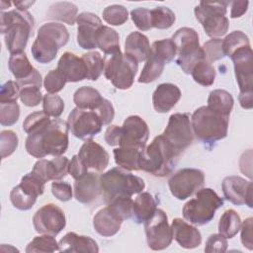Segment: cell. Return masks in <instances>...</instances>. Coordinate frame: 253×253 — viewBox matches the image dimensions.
<instances>
[{
	"mask_svg": "<svg viewBox=\"0 0 253 253\" xmlns=\"http://www.w3.org/2000/svg\"><path fill=\"white\" fill-rule=\"evenodd\" d=\"M130 17L134 25L140 31H148L152 28L151 12L146 8H136L130 11Z\"/></svg>",
	"mask_w": 253,
	"mask_h": 253,
	"instance_id": "cell-54",
	"label": "cell"
},
{
	"mask_svg": "<svg viewBox=\"0 0 253 253\" xmlns=\"http://www.w3.org/2000/svg\"><path fill=\"white\" fill-rule=\"evenodd\" d=\"M250 46L248 37L241 31H233L222 40V50L225 56H231L237 50Z\"/></svg>",
	"mask_w": 253,
	"mask_h": 253,
	"instance_id": "cell-38",
	"label": "cell"
},
{
	"mask_svg": "<svg viewBox=\"0 0 253 253\" xmlns=\"http://www.w3.org/2000/svg\"><path fill=\"white\" fill-rule=\"evenodd\" d=\"M149 137L147 124L138 116L127 117L121 126V147H135L144 149Z\"/></svg>",
	"mask_w": 253,
	"mask_h": 253,
	"instance_id": "cell-16",
	"label": "cell"
},
{
	"mask_svg": "<svg viewBox=\"0 0 253 253\" xmlns=\"http://www.w3.org/2000/svg\"><path fill=\"white\" fill-rule=\"evenodd\" d=\"M205 183V174L196 168H184L168 180L171 194L178 200H186L200 190Z\"/></svg>",
	"mask_w": 253,
	"mask_h": 253,
	"instance_id": "cell-13",
	"label": "cell"
},
{
	"mask_svg": "<svg viewBox=\"0 0 253 253\" xmlns=\"http://www.w3.org/2000/svg\"><path fill=\"white\" fill-rule=\"evenodd\" d=\"M94 112H96L97 115L99 116L100 120L102 121L103 126L111 124V122L113 121L114 116H115V111H114V107H113L112 103L105 98H103L100 106Z\"/></svg>",
	"mask_w": 253,
	"mask_h": 253,
	"instance_id": "cell-58",
	"label": "cell"
},
{
	"mask_svg": "<svg viewBox=\"0 0 253 253\" xmlns=\"http://www.w3.org/2000/svg\"><path fill=\"white\" fill-rule=\"evenodd\" d=\"M137 68V62L122 51L106 55L105 77L118 89L126 90L132 86Z\"/></svg>",
	"mask_w": 253,
	"mask_h": 253,
	"instance_id": "cell-10",
	"label": "cell"
},
{
	"mask_svg": "<svg viewBox=\"0 0 253 253\" xmlns=\"http://www.w3.org/2000/svg\"><path fill=\"white\" fill-rule=\"evenodd\" d=\"M128 12L122 5H110L103 11V19L110 25L121 26L127 21Z\"/></svg>",
	"mask_w": 253,
	"mask_h": 253,
	"instance_id": "cell-46",
	"label": "cell"
},
{
	"mask_svg": "<svg viewBox=\"0 0 253 253\" xmlns=\"http://www.w3.org/2000/svg\"><path fill=\"white\" fill-rule=\"evenodd\" d=\"M44 182L42 181L39 177H37L32 172L26 174L22 177L20 185L30 194H32L35 197H39L42 195L44 191Z\"/></svg>",
	"mask_w": 253,
	"mask_h": 253,
	"instance_id": "cell-52",
	"label": "cell"
},
{
	"mask_svg": "<svg viewBox=\"0 0 253 253\" xmlns=\"http://www.w3.org/2000/svg\"><path fill=\"white\" fill-rule=\"evenodd\" d=\"M156 206V200L150 193L141 192L133 201L131 217L138 224L144 223L154 214L157 210Z\"/></svg>",
	"mask_w": 253,
	"mask_h": 253,
	"instance_id": "cell-29",
	"label": "cell"
},
{
	"mask_svg": "<svg viewBox=\"0 0 253 253\" xmlns=\"http://www.w3.org/2000/svg\"><path fill=\"white\" fill-rule=\"evenodd\" d=\"M143 149L135 147H119L114 149L115 162L127 171L139 170V158Z\"/></svg>",
	"mask_w": 253,
	"mask_h": 253,
	"instance_id": "cell-33",
	"label": "cell"
},
{
	"mask_svg": "<svg viewBox=\"0 0 253 253\" xmlns=\"http://www.w3.org/2000/svg\"><path fill=\"white\" fill-rule=\"evenodd\" d=\"M103 97L93 87L83 86L77 89L73 95V102L76 107L82 110L95 111L101 104Z\"/></svg>",
	"mask_w": 253,
	"mask_h": 253,
	"instance_id": "cell-31",
	"label": "cell"
},
{
	"mask_svg": "<svg viewBox=\"0 0 253 253\" xmlns=\"http://www.w3.org/2000/svg\"><path fill=\"white\" fill-rule=\"evenodd\" d=\"M202 48L204 50L205 60L209 63L219 60L225 56L222 50V40L219 38L206 42Z\"/></svg>",
	"mask_w": 253,
	"mask_h": 253,
	"instance_id": "cell-49",
	"label": "cell"
},
{
	"mask_svg": "<svg viewBox=\"0 0 253 253\" xmlns=\"http://www.w3.org/2000/svg\"><path fill=\"white\" fill-rule=\"evenodd\" d=\"M65 79L57 69L50 70L44 77L43 86L48 94H55L61 91L65 86Z\"/></svg>",
	"mask_w": 253,
	"mask_h": 253,
	"instance_id": "cell-53",
	"label": "cell"
},
{
	"mask_svg": "<svg viewBox=\"0 0 253 253\" xmlns=\"http://www.w3.org/2000/svg\"><path fill=\"white\" fill-rule=\"evenodd\" d=\"M228 4L227 1H202L195 7V16L209 37L217 39L226 34L229 27L228 19L225 16Z\"/></svg>",
	"mask_w": 253,
	"mask_h": 253,
	"instance_id": "cell-9",
	"label": "cell"
},
{
	"mask_svg": "<svg viewBox=\"0 0 253 253\" xmlns=\"http://www.w3.org/2000/svg\"><path fill=\"white\" fill-rule=\"evenodd\" d=\"M238 100L243 109L250 110L253 107V93H239Z\"/></svg>",
	"mask_w": 253,
	"mask_h": 253,
	"instance_id": "cell-63",
	"label": "cell"
},
{
	"mask_svg": "<svg viewBox=\"0 0 253 253\" xmlns=\"http://www.w3.org/2000/svg\"><path fill=\"white\" fill-rule=\"evenodd\" d=\"M124 219L110 205L101 209L93 218L94 229L102 236L110 237L119 232Z\"/></svg>",
	"mask_w": 253,
	"mask_h": 253,
	"instance_id": "cell-23",
	"label": "cell"
},
{
	"mask_svg": "<svg viewBox=\"0 0 253 253\" xmlns=\"http://www.w3.org/2000/svg\"><path fill=\"white\" fill-rule=\"evenodd\" d=\"M88 172V168L85 166V164L80 160L78 155H73L71 158V161H69V167H68V173L77 180L84 174Z\"/></svg>",
	"mask_w": 253,
	"mask_h": 253,
	"instance_id": "cell-60",
	"label": "cell"
},
{
	"mask_svg": "<svg viewBox=\"0 0 253 253\" xmlns=\"http://www.w3.org/2000/svg\"><path fill=\"white\" fill-rule=\"evenodd\" d=\"M20 88V99L25 106L36 107L42 102V95L41 93V87L36 85H25Z\"/></svg>",
	"mask_w": 253,
	"mask_h": 253,
	"instance_id": "cell-50",
	"label": "cell"
},
{
	"mask_svg": "<svg viewBox=\"0 0 253 253\" xmlns=\"http://www.w3.org/2000/svg\"><path fill=\"white\" fill-rule=\"evenodd\" d=\"M82 60L86 68V78L96 81L104 71L105 59L98 51H89L82 55Z\"/></svg>",
	"mask_w": 253,
	"mask_h": 253,
	"instance_id": "cell-37",
	"label": "cell"
},
{
	"mask_svg": "<svg viewBox=\"0 0 253 253\" xmlns=\"http://www.w3.org/2000/svg\"><path fill=\"white\" fill-rule=\"evenodd\" d=\"M231 4V11H230V17L231 18H239L241 17L248 8V1H233L230 2Z\"/></svg>",
	"mask_w": 253,
	"mask_h": 253,
	"instance_id": "cell-62",
	"label": "cell"
},
{
	"mask_svg": "<svg viewBox=\"0 0 253 253\" xmlns=\"http://www.w3.org/2000/svg\"><path fill=\"white\" fill-rule=\"evenodd\" d=\"M78 8L71 2H56L52 4L47 12L46 17L51 20H57L68 25H74L77 19Z\"/></svg>",
	"mask_w": 253,
	"mask_h": 253,
	"instance_id": "cell-32",
	"label": "cell"
},
{
	"mask_svg": "<svg viewBox=\"0 0 253 253\" xmlns=\"http://www.w3.org/2000/svg\"><path fill=\"white\" fill-rule=\"evenodd\" d=\"M171 40L176 45L178 54L176 63L186 74H191L195 65L205 60L204 50L199 43L198 33L192 28H180Z\"/></svg>",
	"mask_w": 253,
	"mask_h": 253,
	"instance_id": "cell-8",
	"label": "cell"
},
{
	"mask_svg": "<svg viewBox=\"0 0 253 253\" xmlns=\"http://www.w3.org/2000/svg\"><path fill=\"white\" fill-rule=\"evenodd\" d=\"M252 222L253 218L248 217L246 218L243 223H241L240 229H241V242L244 247H246L249 250L253 249V240H252Z\"/></svg>",
	"mask_w": 253,
	"mask_h": 253,
	"instance_id": "cell-59",
	"label": "cell"
},
{
	"mask_svg": "<svg viewBox=\"0 0 253 253\" xmlns=\"http://www.w3.org/2000/svg\"><path fill=\"white\" fill-rule=\"evenodd\" d=\"M176 45L171 39L155 41L150 46V54L157 57L165 64L171 62L176 56Z\"/></svg>",
	"mask_w": 253,
	"mask_h": 253,
	"instance_id": "cell-39",
	"label": "cell"
},
{
	"mask_svg": "<svg viewBox=\"0 0 253 253\" xmlns=\"http://www.w3.org/2000/svg\"><path fill=\"white\" fill-rule=\"evenodd\" d=\"M56 69L66 82H79L86 78V68L82 58L69 51L61 55Z\"/></svg>",
	"mask_w": 253,
	"mask_h": 253,
	"instance_id": "cell-26",
	"label": "cell"
},
{
	"mask_svg": "<svg viewBox=\"0 0 253 253\" xmlns=\"http://www.w3.org/2000/svg\"><path fill=\"white\" fill-rule=\"evenodd\" d=\"M103 198L110 203L116 198L131 197L145 188L144 180L122 167H115L100 176Z\"/></svg>",
	"mask_w": 253,
	"mask_h": 253,
	"instance_id": "cell-5",
	"label": "cell"
},
{
	"mask_svg": "<svg viewBox=\"0 0 253 253\" xmlns=\"http://www.w3.org/2000/svg\"><path fill=\"white\" fill-rule=\"evenodd\" d=\"M120 138H121V126L117 125L108 126V128L105 131V141L111 146H116L120 144Z\"/></svg>",
	"mask_w": 253,
	"mask_h": 253,
	"instance_id": "cell-61",
	"label": "cell"
},
{
	"mask_svg": "<svg viewBox=\"0 0 253 253\" xmlns=\"http://www.w3.org/2000/svg\"><path fill=\"white\" fill-rule=\"evenodd\" d=\"M8 66L17 81L29 77L35 70L25 52L11 54L9 57Z\"/></svg>",
	"mask_w": 253,
	"mask_h": 253,
	"instance_id": "cell-35",
	"label": "cell"
},
{
	"mask_svg": "<svg viewBox=\"0 0 253 253\" xmlns=\"http://www.w3.org/2000/svg\"><path fill=\"white\" fill-rule=\"evenodd\" d=\"M77 155L88 169L95 172H103L109 164L110 156L107 150L92 139L85 140Z\"/></svg>",
	"mask_w": 253,
	"mask_h": 253,
	"instance_id": "cell-21",
	"label": "cell"
},
{
	"mask_svg": "<svg viewBox=\"0 0 253 253\" xmlns=\"http://www.w3.org/2000/svg\"><path fill=\"white\" fill-rule=\"evenodd\" d=\"M172 237L177 243L186 249L198 247L202 242V235L198 228L187 223L182 218L176 217L171 223Z\"/></svg>",
	"mask_w": 253,
	"mask_h": 253,
	"instance_id": "cell-24",
	"label": "cell"
},
{
	"mask_svg": "<svg viewBox=\"0 0 253 253\" xmlns=\"http://www.w3.org/2000/svg\"><path fill=\"white\" fill-rule=\"evenodd\" d=\"M49 116L46 115L43 111L34 112L30 114L23 123V129L28 134L34 133L50 123Z\"/></svg>",
	"mask_w": 253,
	"mask_h": 253,
	"instance_id": "cell-45",
	"label": "cell"
},
{
	"mask_svg": "<svg viewBox=\"0 0 253 253\" xmlns=\"http://www.w3.org/2000/svg\"><path fill=\"white\" fill-rule=\"evenodd\" d=\"M164 66L165 63L163 61L150 54L138 77V82L147 84L155 81L162 74Z\"/></svg>",
	"mask_w": 253,
	"mask_h": 253,
	"instance_id": "cell-40",
	"label": "cell"
},
{
	"mask_svg": "<svg viewBox=\"0 0 253 253\" xmlns=\"http://www.w3.org/2000/svg\"><path fill=\"white\" fill-rule=\"evenodd\" d=\"M34 18L28 11L1 12L0 31L4 35L7 49L11 54L23 52L34 28Z\"/></svg>",
	"mask_w": 253,
	"mask_h": 253,
	"instance_id": "cell-3",
	"label": "cell"
},
{
	"mask_svg": "<svg viewBox=\"0 0 253 253\" xmlns=\"http://www.w3.org/2000/svg\"><path fill=\"white\" fill-rule=\"evenodd\" d=\"M227 245V240L223 235L220 233H214L208 238L205 246V252L223 253L226 251Z\"/></svg>",
	"mask_w": 253,
	"mask_h": 253,
	"instance_id": "cell-56",
	"label": "cell"
},
{
	"mask_svg": "<svg viewBox=\"0 0 253 253\" xmlns=\"http://www.w3.org/2000/svg\"><path fill=\"white\" fill-rule=\"evenodd\" d=\"M20 117V107L17 102L0 103V124L10 126L16 124Z\"/></svg>",
	"mask_w": 253,
	"mask_h": 253,
	"instance_id": "cell-47",
	"label": "cell"
},
{
	"mask_svg": "<svg viewBox=\"0 0 253 253\" xmlns=\"http://www.w3.org/2000/svg\"><path fill=\"white\" fill-rule=\"evenodd\" d=\"M33 224L38 233L55 236L66 225L64 211L54 204H46L37 211Z\"/></svg>",
	"mask_w": 253,
	"mask_h": 253,
	"instance_id": "cell-15",
	"label": "cell"
},
{
	"mask_svg": "<svg viewBox=\"0 0 253 253\" xmlns=\"http://www.w3.org/2000/svg\"><path fill=\"white\" fill-rule=\"evenodd\" d=\"M34 4V1H15L14 5L17 7L18 10L27 11V9Z\"/></svg>",
	"mask_w": 253,
	"mask_h": 253,
	"instance_id": "cell-64",
	"label": "cell"
},
{
	"mask_svg": "<svg viewBox=\"0 0 253 253\" xmlns=\"http://www.w3.org/2000/svg\"><path fill=\"white\" fill-rule=\"evenodd\" d=\"M233 103L234 100L229 92L222 89H215L210 93L207 106L225 116H229L233 108Z\"/></svg>",
	"mask_w": 253,
	"mask_h": 253,
	"instance_id": "cell-34",
	"label": "cell"
},
{
	"mask_svg": "<svg viewBox=\"0 0 253 253\" xmlns=\"http://www.w3.org/2000/svg\"><path fill=\"white\" fill-rule=\"evenodd\" d=\"M10 201L12 205L20 211H28L33 208L37 201V197L27 192L20 184L14 187L10 193Z\"/></svg>",
	"mask_w": 253,
	"mask_h": 253,
	"instance_id": "cell-43",
	"label": "cell"
},
{
	"mask_svg": "<svg viewBox=\"0 0 253 253\" xmlns=\"http://www.w3.org/2000/svg\"><path fill=\"white\" fill-rule=\"evenodd\" d=\"M191 74L195 82L206 87L212 85L215 79V69L206 60L197 63Z\"/></svg>",
	"mask_w": 253,
	"mask_h": 253,
	"instance_id": "cell-42",
	"label": "cell"
},
{
	"mask_svg": "<svg viewBox=\"0 0 253 253\" xmlns=\"http://www.w3.org/2000/svg\"><path fill=\"white\" fill-rule=\"evenodd\" d=\"M241 226V218L239 214L232 209L226 210L220 216L218 222V232L225 238L234 237Z\"/></svg>",
	"mask_w": 253,
	"mask_h": 253,
	"instance_id": "cell-36",
	"label": "cell"
},
{
	"mask_svg": "<svg viewBox=\"0 0 253 253\" xmlns=\"http://www.w3.org/2000/svg\"><path fill=\"white\" fill-rule=\"evenodd\" d=\"M150 12L152 28L166 30L169 29L176 20L174 12L168 7H156L150 10Z\"/></svg>",
	"mask_w": 253,
	"mask_h": 253,
	"instance_id": "cell-44",
	"label": "cell"
},
{
	"mask_svg": "<svg viewBox=\"0 0 253 253\" xmlns=\"http://www.w3.org/2000/svg\"><path fill=\"white\" fill-rule=\"evenodd\" d=\"M77 43L83 49H93L97 47L96 34L102 27L101 19L90 12H83L77 16Z\"/></svg>",
	"mask_w": 253,
	"mask_h": 253,
	"instance_id": "cell-19",
	"label": "cell"
},
{
	"mask_svg": "<svg viewBox=\"0 0 253 253\" xmlns=\"http://www.w3.org/2000/svg\"><path fill=\"white\" fill-rule=\"evenodd\" d=\"M229 116H225L209 106L198 108L192 115L193 133L198 139L212 144L227 135Z\"/></svg>",
	"mask_w": 253,
	"mask_h": 253,
	"instance_id": "cell-4",
	"label": "cell"
},
{
	"mask_svg": "<svg viewBox=\"0 0 253 253\" xmlns=\"http://www.w3.org/2000/svg\"><path fill=\"white\" fill-rule=\"evenodd\" d=\"M59 251L72 253H97L99 247L97 242L89 236L78 235L75 232L66 233L58 242Z\"/></svg>",
	"mask_w": 253,
	"mask_h": 253,
	"instance_id": "cell-27",
	"label": "cell"
},
{
	"mask_svg": "<svg viewBox=\"0 0 253 253\" xmlns=\"http://www.w3.org/2000/svg\"><path fill=\"white\" fill-rule=\"evenodd\" d=\"M68 125L60 119H54L42 129L28 134L25 147L27 152L36 157L46 155L61 156L68 148Z\"/></svg>",
	"mask_w": 253,
	"mask_h": 253,
	"instance_id": "cell-1",
	"label": "cell"
},
{
	"mask_svg": "<svg viewBox=\"0 0 253 253\" xmlns=\"http://www.w3.org/2000/svg\"><path fill=\"white\" fill-rule=\"evenodd\" d=\"M51 192L52 195L61 202L70 201L73 195L71 185L61 181H54L51 184Z\"/></svg>",
	"mask_w": 253,
	"mask_h": 253,
	"instance_id": "cell-57",
	"label": "cell"
},
{
	"mask_svg": "<svg viewBox=\"0 0 253 253\" xmlns=\"http://www.w3.org/2000/svg\"><path fill=\"white\" fill-rule=\"evenodd\" d=\"M20 85L17 81L9 80L1 86L0 90V103L5 102H17L20 98Z\"/></svg>",
	"mask_w": 253,
	"mask_h": 253,
	"instance_id": "cell-55",
	"label": "cell"
},
{
	"mask_svg": "<svg viewBox=\"0 0 253 253\" xmlns=\"http://www.w3.org/2000/svg\"><path fill=\"white\" fill-rule=\"evenodd\" d=\"M69 160L65 156H56L51 160H38L32 170V173L39 177L44 183L53 180L58 181L68 174Z\"/></svg>",
	"mask_w": 253,
	"mask_h": 253,
	"instance_id": "cell-20",
	"label": "cell"
},
{
	"mask_svg": "<svg viewBox=\"0 0 253 253\" xmlns=\"http://www.w3.org/2000/svg\"><path fill=\"white\" fill-rule=\"evenodd\" d=\"M59 251V246L54 236L49 234H42L41 236H36L26 248L27 253H48Z\"/></svg>",
	"mask_w": 253,
	"mask_h": 253,
	"instance_id": "cell-41",
	"label": "cell"
},
{
	"mask_svg": "<svg viewBox=\"0 0 253 253\" xmlns=\"http://www.w3.org/2000/svg\"><path fill=\"white\" fill-rule=\"evenodd\" d=\"M96 44L106 55L121 51L119 34L108 26H102L97 31Z\"/></svg>",
	"mask_w": 253,
	"mask_h": 253,
	"instance_id": "cell-30",
	"label": "cell"
},
{
	"mask_svg": "<svg viewBox=\"0 0 253 253\" xmlns=\"http://www.w3.org/2000/svg\"><path fill=\"white\" fill-rule=\"evenodd\" d=\"M147 245L150 249L158 251L167 248L172 242V230L168 223L165 211L157 209L154 214L144 222Z\"/></svg>",
	"mask_w": 253,
	"mask_h": 253,
	"instance_id": "cell-12",
	"label": "cell"
},
{
	"mask_svg": "<svg viewBox=\"0 0 253 253\" xmlns=\"http://www.w3.org/2000/svg\"><path fill=\"white\" fill-rule=\"evenodd\" d=\"M181 98V91L178 86L172 83L159 84L153 92L152 103L157 113H167L178 103Z\"/></svg>",
	"mask_w": 253,
	"mask_h": 253,
	"instance_id": "cell-25",
	"label": "cell"
},
{
	"mask_svg": "<svg viewBox=\"0 0 253 253\" xmlns=\"http://www.w3.org/2000/svg\"><path fill=\"white\" fill-rule=\"evenodd\" d=\"M126 54L136 62L147 60L150 55V44L146 36L139 32L130 33L125 42Z\"/></svg>",
	"mask_w": 253,
	"mask_h": 253,
	"instance_id": "cell-28",
	"label": "cell"
},
{
	"mask_svg": "<svg viewBox=\"0 0 253 253\" xmlns=\"http://www.w3.org/2000/svg\"><path fill=\"white\" fill-rule=\"evenodd\" d=\"M179 155L162 134L155 136L152 142L145 146L139 158V170L156 177H165L175 168Z\"/></svg>",
	"mask_w": 253,
	"mask_h": 253,
	"instance_id": "cell-2",
	"label": "cell"
},
{
	"mask_svg": "<svg viewBox=\"0 0 253 253\" xmlns=\"http://www.w3.org/2000/svg\"><path fill=\"white\" fill-rule=\"evenodd\" d=\"M174 150L181 154L194 139L191 120L186 113H176L169 117L167 126L162 133Z\"/></svg>",
	"mask_w": 253,
	"mask_h": 253,
	"instance_id": "cell-11",
	"label": "cell"
},
{
	"mask_svg": "<svg viewBox=\"0 0 253 253\" xmlns=\"http://www.w3.org/2000/svg\"><path fill=\"white\" fill-rule=\"evenodd\" d=\"M68 128L79 139H92L98 134L103 126L102 121L94 111L74 108L68 115Z\"/></svg>",
	"mask_w": 253,
	"mask_h": 253,
	"instance_id": "cell-14",
	"label": "cell"
},
{
	"mask_svg": "<svg viewBox=\"0 0 253 253\" xmlns=\"http://www.w3.org/2000/svg\"><path fill=\"white\" fill-rule=\"evenodd\" d=\"M69 40L67 29L59 23H45L38 31V36L32 45L31 52L40 63L52 61L58 48L64 46Z\"/></svg>",
	"mask_w": 253,
	"mask_h": 253,
	"instance_id": "cell-6",
	"label": "cell"
},
{
	"mask_svg": "<svg viewBox=\"0 0 253 253\" xmlns=\"http://www.w3.org/2000/svg\"><path fill=\"white\" fill-rule=\"evenodd\" d=\"M224 198L236 206L246 204L249 208L252 204V182L246 181L239 176H228L222 181Z\"/></svg>",
	"mask_w": 253,
	"mask_h": 253,
	"instance_id": "cell-18",
	"label": "cell"
},
{
	"mask_svg": "<svg viewBox=\"0 0 253 253\" xmlns=\"http://www.w3.org/2000/svg\"><path fill=\"white\" fill-rule=\"evenodd\" d=\"M223 206V199L211 188H201L195 198L188 201L183 207L184 218L192 224L204 225L209 223L217 209Z\"/></svg>",
	"mask_w": 253,
	"mask_h": 253,
	"instance_id": "cell-7",
	"label": "cell"
},
{
	"mask_svg": "<svg viewBox=\"0 0 253 253\" xmlns=\"http://www.w3.org/2000/svg\"><path fill=\"white\" fill-rule=\"evenodd\" d=\"M42 109L49 117L58 118L64 110V102L56 94H46L42 98Z\"/></svg>",
	"mask_w": 253,
	"mask_h": 253,
	"instance_id": "cell-48",
	"label": "cell"
},
{
	"mask_svg": "<svg viewBox=\"0 0 253 253\" xmlns=\"http://www.w3.org/2000/svg\"><path fill=\"white\" fill-rule=\"evenodd\" d=\"M230 58L233 61L236 82L239 86L240 93H253V57L251 45L237 50Z\"/></svg>",
	"mask_w": 253,
	"mask_h": 253,
	"instance_id": "cell-17",
	"label": "cell"
},
{
	"mask_svg": "<svg viewBox=\"0 0 253 253\" xmlns=\"http://www.w3.org/2000/svg\"><path fill=\"white\" fill-rule=\"evenodd\" d=\"M19 139L13 130H2L0 133V151L1 158L10 156L18 147Z\"/></svg>",
	"mask_w": 253,
	"mask_h": 253,
	"instance_id": "cell-51",
	"label": "cell"
},
{
	"mask_svg": "<svg viewBox=\"0 0 253 253\" xmlns=\"http://www.w3.org/2000/svg\"><path fill=\"white\" fill-rule=\"evenodd\" d=\"M102 193L100 176L94 172H87L74 183V197L82 204H89Z\"/></svg>",
	"mask_w": 253,
	"mask_h": 253,
	"instance_id": "cell-22",
	"label": "cell"
}]
</instances>
